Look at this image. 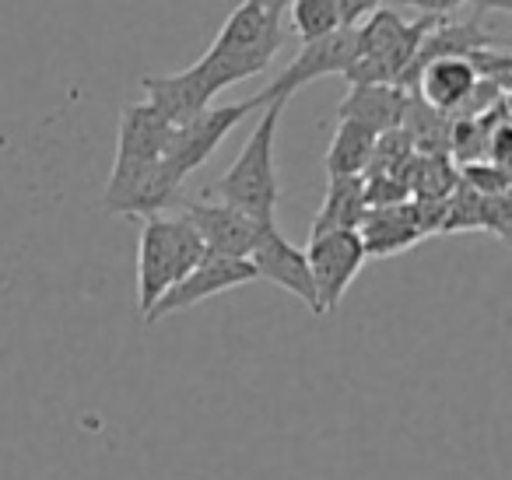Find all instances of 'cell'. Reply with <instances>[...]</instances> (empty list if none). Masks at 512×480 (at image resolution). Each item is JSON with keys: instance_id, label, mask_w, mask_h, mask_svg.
<instances>
[{"instance_id": "obj_1", "label": "cell", "mask_w": 512, "mask_h": 480, "mask_svg": "<svg viewBox=\"0 0 512 480\" xmlns=\"http://www.w3.org/2000/svg\"><path fill=\"white\" fill-rule=\"evenodd\" d=\"M285 46V18L267 15L256 0H242L225 18L214 43L186 71L141 78L144 102L169 127H183L193 116L211 109V99L228 85L256 78Z\"/></svg>"}, {"instance_id": "obj_2", "label": "cell", "mask_w": 512, "mask_h": 480, "mask_svg": "<svg viewBox=\"0 0 512 480\" xmlns=\"http://www.w3.org/2000/svg\"><path fill=\"white\" fill-rule=\"evenodd\" d=\"M169 123L148 106L134 102L120 116V137H116V162L109 172L102 207L120 218H155L165 207L179 200V190L165 172L162 158L172 137Z\"/></svg>"}, {"instance_id": "obj_3", "label": "cell", "mask_w": 512, "mask_h": 480, "mask_svg": "<svg viewBox=\"0 0 512 480\" xmlns=\"http://www.w3.org/2000/svg\"><path fill=\"white\" fill-rule=\"evenodd\" d=\"M288 102H271L264 106V116L246 137L239 158L225 169V176L214 183V197L221 204L235 207V211L249 214L260 225H271L278 214L281 183H278V165H274V137H278V123Z\"/></svg>"}, {"instance_id": "obj_4", "label": "cell", "mask_w": 512, "mask_h": 480, "mask_svg": "<svg viewBox=\"0 0 512 480\" xmlns=\"http://www.w3.org/2000/svg\"><path fill=\"white\" fill-rule=\"evenodd\" d=\"M435 22L439 18L404 22L393 8H376L362 25H355V60L344 71L348 85H400Z\"/></svg>"}, {"instance_id": "obj_5", "label": "cell", "mask_w": 512, "mask_h": 480, "mask_svg": "<svg viewBox=\"0 0 512 480\" xmlns=\"http://www.w3.org/2000/svg\"><path fill=\"white\" fill-rule=\"evenodd\" d=\"M204 260V242L190 228V221L179 218H144L141 239H137V309L148 316L155 302L190 274Z\"/></svg>"}, {"instance_id": "obj_6", "label": "cell", "mask_w": 512, "mask_h": 480, "mask_svg": "<svg viewBox=\"0 0 512 480\" xmlns=\"http://www.w3.org/2000/svg\"><path fill=\"white\" fill-rule=\"evenodd\" d=\"M253 109H256L253 99H239V102H228V106L204 109V113L193 116L190 123L172 130L169 148H165V158H162L172 183L183 186L186 176H193V172L214 155V148L232 134V127H239V120H246Z\"/></svg>"}, {"instance_id": "obj_7", "label": "cell", "mask_w": 512, "mask_h": 480, "mask_svg": "<svg viewBox=\"0 0 512 480\" xmlns=\"http://www.w3.org/2000/svg\"><path fill=\"white\" fill-rule=\"evenodd\" d=\"M306 260H309V274H313L320 316H330L344 302V295L355 284V277L362 274L369 256H365L358 232H327L309 239Z\"/></svg>"}, {"instance_id": "obj_8", "label": "cell", "mask_w": 512, "mask_h": 480, "mask_svg": "<svg viewBox=\"0 0 512 480\" xmlns=\"http://www.w3.org/2000/svg\"><path fill=\"white\" fill-rule=\"evenodd\" d=\"M355 60V29H337L313 43H302V50L295 53V60L264 88V92L249 95L256 102V109L271 106V102H288L302 85L327 74H344Z\"/></svg>"}, {"instance_id": "obj_9", "label": "cell", "mask_w": 512, "mask_h": 480, "mask_svg": "<svg viewBox=\"0 0 512 480\" xmlns=\"http://www.w3.org/2000/svg\"><path fill=\"white\" fill-rule=\"evenodd\" d=\"M246 260H249V267H253V277H264V281L285 288L288 295L299 298L313 316H320V302H316V288H313V274H309L306 249L292 246V242L278 232V221L260 228L256 246L249 249Z\"/></svg>"}, {"instance_id": "obj_10", "label": "cell", "mask_w": 512, "mask_h": 480, "mask_svg": "<svg viewBox=\"0 0 512 480\" xmlns=\"http://www.w3.org/2000/svg\"><path fill=\"white\" fill-rule=\"evenodd\" d=\"M256 281L249 260H228V256H211L204 253V260L190 270L179 284H172L162 298L155 302V309L144 316V323H158V319L172 316V312L193 309V305L207 302V298L221 295V291L242 288V284Z\"/></svg>"}, {"instance_id": "obj_11", "label": "cell", "mask_w": 512, "mask_h": 480, "mask_svg": "<svg viewBox=\"0 0 512 480\" xmlns=\"http://www.w3.org/2000/svg\"><path fill=\"white\" fill-rule=\"evenodd\" d=\"M183 204H186L183 218L190 221L197 239L204 242V253H211V256L246 260L249 249L256 246V235H260V228H264L260 221L235 211V207L221 204V200H183Z\"/></svg>"}, {"instance_id": "obj_12", "label": "cell", "mask_w": 512, "mask_h": 480, "mask_svg": "<svg viewBox=\"0 0 512 480\" xmlns=\"http://www.w3.org/2000/svg\"><path fill=\"white\" fill-rule=\"evenodd\" d=\"M358 239H362L365 256L372 260H383V256H397L414 249L421 239H428V228L418 214L414 200L393 207H369L358 225Z\"/></svg>"}, {"instance_id": "obj_13", "label": "cell", "mask_w": 512, "mask_h": 480, "mask_svg": "<svg viewBox=\"0 0 512 480\" xmlns=\"http://www.w3.org/2000/svg\"><path fill=\"white\" fill-rule=\"evenodd\" d=\"M411 95L397 85H351L348 95L337 106L341 120H351L358 127L372 130V134H386V130H397L404 120V109Z\"/></svg>"}, {"instance_id": "obj_14", "label": "cell", "mask_w": 512, "mask_h": 480, "mask_svg": "<svg viewBox=\"0 0 512 480\" xmlns=\"http://www.w3.org/2000/svg\"><path fill=\"white\" fill-rule=\"evenodd\" d=\"M474 85H477V71L467 60H432V64H425L418 71L414 95H418L425 106H432L435 113L453 120L456 109L474 92Z\"/></svg>"}, {"instance_id": "obj_15", "label": "cell", "mask_w": 512, "mask_h": 480, "mask_svg": "<svg viewBox=\"0 0 512 480\" xmlns=\"http://www.w3.org/2000/svg\"><path fill=\"white\" fill-rule=\"evenodd\" d=\"M365 211V183L362 176H341L327 183V197H323L320 211L313 218V228H309V239L313 235H327V232H358Z\"/></svg>"}, {"instance_id": "obj_16", "label": "cell", "mask_w": 512, "mask_h": 480, "mask_svg": "<svg viewBox=\"0 0 512 480\" xmlns=\"http://www.w3.org/2000/svg\"><path fill=\"white\" fill-rule=\"evenodd\" d=\"M404 186L411 200H449L460 186V169L449 155H414L404 172Z\"/></svg>"}, {"instance_id": "obj_17", "label": "cell", "mask_w": 512, "mask_h": 480, "mask_svg": "<svg viewBox=\"0 0 512 480\" xmlns=\"http://www.w3.org/2000/svg\"><path fill=\"white\" fill-rule=\"evenodd\" d=\"M372 148H376V134L351 120H341L330 137L327 148V176L341 179V176H362L365 165L372 158Z\"/></svg>"}, {"instance_id": "obj_18", "label": "cell", "mask_w": 512, "mask_h": 480, "mask_svg": "<svg viewBox=\"0 0 512 480\" xmlns=\"http://www.w3.org/2000/svg\"><path fill=\"white\" fill-rule=\"evenodd\" d=\"M288 11H292V29L302 43H313V39H323L330 32L344 29L337 0H295Z\"/></svg>"}, {"instance_id": "obj_19", "label": "cell", "mask_w": 512, "mask_h": 480, "mask_svg": "<svg viewBox=\"0 0 512 480\" xmlns=\"http://www.w3.org/2000/svg\"><path fill=\"white\" fill-rule=\"evenodd\" d=\"M460 183L470 186L474 193H481V197H502L512 186V172L498 169V165H491V162H470V165H460Z\"/></svg>"}, {"instance_id": "obj_20", "label": "cell", "mask_w": 512, "mask_h": 480, "mask_svg": "<svg viewBox=\"0 0 512 480\" xmlns=\"http://www.w3.org/2000/svg\"><path fill=\"white\" fill-rule=\"evenodd\" d=\"M460 4H467V0H386L383 8H414L421 18H446L449 11H456Z\"/></svg>"}, {"instance_id": "obj_21", "label": "cell", "mask_w": 512, "mask_h": 480, "mask_svg": "<svg viewBox=\"0 0 512 480\" xmlns=\"http://www.w3.org/2000/svg\"><path fill=\"white\" fill-rule=\"evenodd\" d=\"M484 162L498 165V169H509V165H512V127H509V123H502V127L491 134L488 158H484Z\"/></svg>"}, {"instance_id": "obj_22", "label": "cell", "mask_w": 512, "mask_h": 480, "mask_svg": "<svg viewBox=\"0 0 512 480\" xmlns=\"http://www.w3.org/2000/svg\"><path fill=\"white\" fill-rule=\"evenodd\" d=\"M474 4L477 15H484V11H512V0H470Z\"/></svg>"}, {"instance_id": "obj_23", "label": "cell", "mask_w": 512, "mask_h": 480, "mask_svg": "<svg viewBox=\"0 0 512 480\" xmlns=\"http://www.w3.org/2000/svg\"><path fill=\"white\" fill-rule=\"evenodd\" d=\"M256 4H260V8H264L267 15H274V18H285V11L292 8L295 0H256Z\"/></svg>"}]
</instances>
